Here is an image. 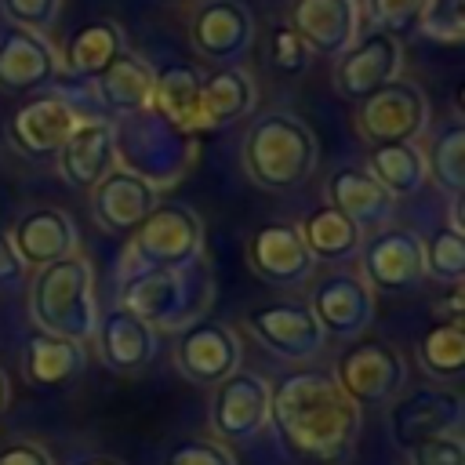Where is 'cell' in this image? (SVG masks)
<instances>
[{
    "mask_svg": "<svg viewBox=\"0 0 465 465\" xmlns=\"http://www.w3.org/2000/svg\"><path fill=\"white\" fill-rule=\"evenodd\" d=\"M124 51H127L124 29H120L113 18H91V22L76 25V29L65 36L58 62H62V69H65L69 76L91 84V80L102 76Z\"/></svg>",
    "mask_w": 465,
    "mask_h": 465,
    "instance_id": "26",
    "label": "cell"
},
{
    "mask_svg": "<svg viewBox=\"0 0 465 465\" xmlns=\"http://www.w3.org/2000/svg\"><path fill=\"white\" fill-rule=\"evenodd\" d=\"M153 80H156V69L142 54L124 51L102 76L91 80V91L105 113L120 120H134L153 109Z\"/></svg>",
    "mask_w": 465,
    "mask_h": 465,
    "instance_id": "24",
    "label": "cell"
},
{
    "mask_svg": "<svg viewBox=\"0 0 465 465\" xmlns=\"http://www.w3.org/2000/svg\"><path fill=\"white\" fill-rule=\"evenodd\" d=\"M327 203L341 211L356 229L385 225L392 214V196L363 167H338L327 178Z\"/></svg>",
    "mask_w": 465,
    "mask_h": 465,
    "instance_id": "27",
    "label": "cell"
},
{
    "mask_svg": "<svg viewBox=\"0 0 465 465\" xmlns=\"http://www.w3.org/2000/svg\"><path fill=\"white\" fill-rule=\"evenodd\" d=\"M7 236H11V247L18 251L25 269H44L51 262H62V258L76 254V243H80L76 222L62 207L25 211Z\"/></svg>",
    "mask_w": 465,
    "mask_h": 465,
    "instance_id": "23",
    "label": "cell"
},
{
    "mask_svg": "<svg viewBox=\"0 0 465 465\" xmlns=\"http://www.w3.org/2000/svg\"><path fill=\"white\" fill-rule=\"evenodd\" d=\"M418 367L436 381H458L465 371V323H432L418 338Z\"/></svg>",
    "mask_w": 465,
    "mask_h": 465,
    "instance_id": "32",
    "label": "cell"
},
{
    "mask_svg": "<svg viewBox=\"0 0 465 465\" xmlns=\"http://www.w3.org/2000/svg\"><path fill=\"white\" fill-rule=\"evenodd\" d=\"M269 429L305 465H341L360 440V407L323 371H287L269 385Z\"/></svg>",
    "mask_w": 465,
    "mask_h": 465,
    "instance_id": "1",
    "label": "cell"
},
{
    "mask_svg": "<svg viewBox=\"0 0 465 465\" xmlns=\"http://www.w3.org/2000/svg\"><path fill=\"white\" fill-rule=\"evenodd\" d=\"M203 254V222L185 203H156L149 218L131 232L120 272L138 269H185Z\"/></svg>",
    "mask_w": 465,
    "mask_h": 465,
    "instance_id": "5",
    "label": "cell"
},
{
    "mask_svg": "<svg viewBox=\"0 0 465 465\" xmlns=\"http://www.w3.org/2000/svg\"><path fill=\"white\" fill-rule=\"evenodd\" d=\"M421 258H425V276L447 283H461L465 276V236L461 229L440 225L429 240H421Z\"/></svg>",
    "mask_w": 465,
    "mask_h": 465,
    "instance_id": "34",
    "label": "cell"
},
{
    "mask_svg": "<svg viewBox=\"0 0 465 465\" xmlns=\"http://www.w3.org/2000/svg\"><path fill=\"white\" fill-rule=\"evenodd\" d=\"M247 265L269 287H302L316 269L298 225L291 222L258 225L247 240Z\"/></svg>",
    "mask_w": 465,
    "mask_h": 465,
    "instance_id": "13",
    "label": "cell"
},
{
    "mask_svg": "<svg viewBox=\"0 0 465 465\" xmlns=\"http://www.w3.org/2000/svg\"><path fill=\"white\" fill-rule=\"evenodd\" d=\"M429 127V102L414 80H389L381 91L356 105V134L374 145H400L414 142Z\"/></svg>",
    "mask_w": 465,
    "mask_h": 465,
    "instance_id": "7",
    "label": "cell"
},
{
    "mask_svg": "<svg viewBox=\"0 0 465 465\" xmlns=\"http://www.w3.org/2000/svg\"><path fill=\"white\" fill-rule=\"evenodd\" d=\"M73 465H124L120 458H109V454H84V458H76Z\"/></svg>",
    "mask_w": 465,
    "mask_h": 465,
    "instance_id": "44",
    "label": "cell"
},
{
    "mask_svg": "<svg viewBox=\"0 0 465 465\" xmlns=\"http://www.w3.org/2000/svg\"><path fill=\"white\" fill-rule=\"evenodd\" d=\"M461 396L458 392H440V389H418L403 392L389 407V432L396 447H414L432 436L461 432Z\"/></svg>",
    "mask_w": 465,
    "mask_h": 465,
    "instance_id": "16",
    "label": "cell"
},
{
    "mask_svg": "<svg viewBox=\"0 0 465 465\" xmlns=\"http://www.w3.org/2000/svg\"><path fill=\"white\" fill-rule=\"evenodd\" d=\"M407 458H411V465H465L461 432H447V436L414 443V447H407Z\"/></svg>",
    "mask_w": 465,
    "mask_h": 465,
    "instance_id": "40",
    "label": "cell"
},
{
    "mask_svg": "<svg viewBox=\"0 0 465 465\" xmlns=\"http://www.w3.org/2000/svg\"><path fill=\"white\" fill-rule=\"evenodd\" d=\"M160 203V189L131 167H113L91 189V214L113 236H131Z\"/></svg>",
    "mask_w": 465,
    "mask_h": 465,
    "instance_id": "15",
    "label": "cell"
},
{
    "mask_svg": "<svg viewBox=\"0 0 465 465\" xmlns=\"http://www.w3.org/2000/svg\"><path fill=\"white\" fill-rule=\"evenodd\" d=\"M338 389L363 411V407H381L392 403L403 392L407 381V360L403 352L385 341V338H352L341 356L334 360Z\"/></svg>",
    "mask_w": 465,
    "mask_h": 465,
    "instance_id": "6",
    "label": "cell"
},
{
    "mask_svg": "<svg viewBox=\"0 0 465 465\" xmlns=\"http://www.w3.org/2000/svg\"><path fill=\"white\" fill-rule=\"evenodd\" d=\"M461 302H465L461 283H447V291L432 302V316H436V323H465V309H461Z\"/></svg>",
    "mask_w": 465,
    "mask_h": 465,
    "instance_id": "42",
    "label": "cell"
},
{
    "mask_svg": "<svg viewBox=\"0 0 465 465\" xmlns=\"http://www.w3.org/2000/svg\"><path fill=\"white\" fill-rule=\"evenodd\" d=\"M91 334H94L98 360L113 374H134L156 356V331L145 320H138L134 312H127L124 305L98 312Z\"/></svg>",
    "mask_w": 465,
    "mask_h": 465,
    "instance_id": "22",
    "label": "cell"
},
{
    "mask_svg": "<svg viewBox=\"0 0 465 465\" xmlns=\"http://www.w3.org/2000/svg\"><path fill=\"white\" fill-rule=\"evenodd\" d=\"M243 171L265 193L298 189L320 160L316 134L294 113H265L243 134Z\"/></svg>",
    "mask_w": 465,
    "mask_h": 465,
    "instance_id": "2",
    "label": "cell"
},
{
    "mask_svg": "<svg viewBox=\"0 0 465 465\" xmlns=\"http://www.w3.org/2000/svg\"><path fill=\"white\" fill-rule=\"evenodd\" d=\"M29 316L44 334L84 341L94 331V269L84 254H69L36 269L29 287Z\"/></svg>",
    "mask_w": 465,
    "mask_h": 465,
    "instance_id": "3",
    "label": "cell"
},
{
    "mask_svg": "<svg viewBox=\"0 0 465 465\" xmlns=\"http://www.w3.org/2000/svg\"><path fill=\"white\" fill-rule=\"evenodd\" d=\"M25 280V265L11 247V236L0 229V287H18Z\"/></svg>",
    "mask_w": 465,
    "mask_h": 465,
    "instance_id": "43",
    "label": "cell"
},
{
    "mask_svg": "<svg viewBox=\"0 0 465 465\" xmlns=\"http://www.w3.org/2000/svg\"><path fill=\"white\" fill-rule=\"evenodd\" d=\"M84 363H87L84 341L44 334V331L29 334L22 349V374L33 389H62L84 371Z\"/></svg>",
    "mask_w": 465,
    "mask_h": 465,
    "instance_id": "28",
    "label": "cell"
},
{
    "mask_svg": "<svg viewBox=\"0 0 465 465\" xmlns=\"http://www.w3.org/2000/svg\"><path fill=\"white\" fill-rule=\"evenodd\" d=\"M400 65H403L400 40H392L381 29H374L363 40H356L349 51L338 54V62H334V91L345 102H356L360 105L363 98H371L374 91H381L389 80H396L400 76Z\"/></svg>",
    "mask_w": 465,
    "mask_h": 465,
    "instance_id": "12",
    "label": "cell"
},
{
    "mask_svg": "<svg viewBox=\"0 0 465 465\" xmlns=\"http://www.w3.org/2000/svg\"><path fill=\"white\" fill-rule=\"evenodd\" d=\"M211 302V276L196 265L185 269H138L120 283V305L145 320L153 331H174L200 316Z\"/></svg>",
    "mask_w": 465,
    "mask_h": 465,
    "instance_id": "4",
    "label": "cell"
},
{
    "mask_svg": "<svg viewBox=\"0 0 465 465\" xmlns=\"http://www.w3.org/2000/svg\"><path fill=\"white\" fill-rule=\"evenodd\" d=\"M305 62H309V47L298 40V33L287 22L272 25V36H269V65L276 73H283V76H298L305 69Z\"/></svg>",
    "mask_w": 465,
    "mask_h": 465,
    "instance_id": "38",
    "label": "cell"
},
{
    "mask_svg": "<svg viewBox=\"0 0 465 465\" xmlns=\"http://www.w3.org/2000/svg\"><path fill=\"white\" fill-rule=\"evenodd\" d=\"M7 403H11V385H7V374H4V367H0V414H4Z\"/></svg>",
    "mask_w": 465,
    "mask_h": 465,
    "instance_id": "45",
    "label": "cell"
},
{
    "mask_svg": "<svg viewBox=\"0 0 465 465\" xmlns=\"http://www.w3.org/2000/svg\"><path fill=\"white\" fill-rule=\"evenodd\" d=\"M73 124H76V113L65 94H40L11 113L7 138L29 160H54Z\"/></svg>",
    "mask_w": 465,
    "mask_h": 465,
    "instance_id": "19",
    "label": "cell"
},
{
    "mask_svg": "<svg viewBox=\"0 0 465 465\" xmlns=\"http://www.w3.org/2000/svg\"><path fill=\"white\" fill-rule=\"evenodd\" d=\"M298 232H302L312 262H349L360 254V243H363V229H356L331 203H320L316 211H309L305 222L298 225Z\"/></svg>",
    "mask_w": 465,
    "mask_h": 465,
    "instance_id": "30",
    "label": "cell"
},
{
    "mask_svg": "<svg viewBox=\"0 0 465 465\" xmlns=\"http://www.w3.org/2000/svg\"><path fill=\"white\" fill-rule=\"evenodd\" d=\"M0 11L7 15L11 25L47 33L62 11V0H0Z\"/></svg>",
    "mask_w": 465,
    "mask_h": 465,
    "instance_id": "39",
    "label": "cell"
},
{
    "mask_svg": "<svg viewBox=\"0 0 465 465\" xmlns=\"http://www.w3.org/2000/svg\"><path fill=\"white\" fill-rule=\"evenodd\" d=\"M254 109V80L240 65L214 69L200 76L196 94V131H225Z\"/></svg>",
    "mask_w": 465,
    "mask_h": 465,
    "instance_id": "25",
    "label": "cell"
},
{
    "mask_svg": "<svg viewBox=\"0 0 465 465\" xmlns=\"http://www.w3.org/2000/svg\"><path fill=\"white\" fill-rule=\"evenodd\" d=\"M247 331L280 360L305 363L323 352L327 334L320 331L316 316L309 312L305 302H276V305H258L247 312Z\"/></svg>",
    "mask_w": 465,
    "mask_h": 465,
    "instance_id": "11",
    "label": "cell"
},
{
    "mask_svg": "<svg viewBox=\"0 0 465 465\" xmlns=\"http://www.w3.org/2000/svg\"><path fill=\"white\" fill-rule=\"evenodd\" d=\"M418 33H425L436 44L458 47L465 40V0H425Z\"/></svg>",
    "mask_w": 465,
    "mask_h": 465,
    "instance_id": "35",
    "label": "cell"
},
{
    "mask_svg": "<svg viewBox=\"0 0 465 465\" xmlns=\"http://www.w3.org/2000/svg\"><path fill=\"white\" fill-rule=\"evenodd\" d=\"M421 4L425 0H367V11L374 18V25L381 33H389L392 40L418 33V18H421Z\"/></svg>",
    "mask_w": 465,
    "mask_h": 465,
    "instance_id": "37",
    "label": "cell"
},
{
    "mask_svg": "<svg viewBox=\"0 0 465 465\" xmlns=\"http://www.w3.org/2000/svg\"><path fill=\"white\" fill-rule=\"evenodd\" d=\"M62 73L58 51L44 33L33 29H4L0 33V91L4 94H36L51 87Z\"/></svg>",
    "mask_w": 465,
    "mask_h": 465,
    "instance_id": "17",
    "label": "cell"
},
{
    "mask_svg": "<svg viewBox=\"0 0 465 465\" xmlns=\"http://www.w3.org/2000/svg\"><path fill=\"white\" fill-rule=\"evenodd\" d=\"M116 127L109 120H76L58 149V171L73 189L91 193L116 163Z\"/></svg>",
    "mask_w": 465,
    "mask_h": 465,
    "instance_id": "21",
    "label": "cell"
},
{
    "mask_svg": "<svg viewBox=\"0 0 465 465\" xmlns=\"http://www.w3.org/2000/svg\"><path fill=\"white\" fill-rule=\"evenodd\" d=\"M200 73L193 65H167L153 80V113L178 134H196Z\"/></svg>",
    "mask_w": 465,
    "mask_h": 465,
    "instance_id": "29",
    "label": "cell"
},
{
    "mask_svg": "<svg viewBox=\"0 0 465 465\" xmlns=\"http://www.w3.org/2000/svg\"><path fill=\"white\" fill-rule=\"evenodd\" d=\"M163 465H240V461L229 450V443H222V440L185 436V440L171 443V450L163 454Z\"/></svg>",
    "mask_w": 465,
    "mask_h": 465,
    "instance_id": "36",
    "label": "cell"
},
{
    "mask_svg": "<svg viewBox=\"0 0 465 465\" xmlns=\"http://www.w3.org/2000/svg\"><path fill=\"white\" fill-rule=\"evenodd\" d=\"M0 465H54V458H51V450L44 443L18 440V443L0 447Z\"/></svg>",
    "mask_w": 465,
    "mask_h": 465,
    "instance_id": "41",
    "label": "cell"
},
{
    "mask_svg": "<svg viewBox=\"0 0 465 465\" xmlns=\"http://www.w3.org/2000/svg\"><path fill=\"white\" fill-rule=\"evenodd\" d=\"M287 25L323 58H338L360 36V0H294Z\"/></svg>",
    "mask_w": 465,
    "mask_h": 465,
    "instance_id": "20",
    "label": "cell"
},
{
    "mask_svg": "<svg viewBox=\"0 0 465 465\" xmlns=\"http://www.w3.org/2000/svg\"><path fill=\"white\" fill-rule=\"evenodd\" d=\"M189 40L207 62H236L251 51L254 18L240 0H203L189 18Z\"/></svg>",
    "mask_w": 465,
    "mask_h": 465,
    "instance_id": "18",
    "label": "cell"
},
{
    "mask_svg": "<svg viewBox=\"0 0 465 465\" xmlns=\"http://www.w3.org/2000/svg\"><path fill=\"white\" fill-rule=\"evenodd\" d=\"M305 305H309V312L316 316V323H320V331L327 338L352 341L374 320V291L360 276H352V272L323 276L312 287Z\"/></svg>",
    "mask_w": 465,
    "mask_h": 465,
    "instance_id": "14",
    "label": "cell"
},
{
    "mask_svg": "<svg viewBox=\"0 0 465 465\" xmlns=\"http://www.w3.org/2000/svg\"><path fill=\"white\" fill-rule=\"evenodd\" d=\"M240 356H243L240 334L222 320L185 323L178 334V345H174V367L203 389H214L232 371H240Z\"/></svg>",
    "mask_w": 465,
    "mask_h": 465,
    "instance_id": "9",
    "label": "cell"
},
{
    "mask_svg": "<svg viewBox=\"0 0 465 465\" xmlns=\"http://www.w3.org/2000/svg\"><path fill=\"white\" fill-rule=\"evenodd\" d=\"M425 171L440 189H447L450 196H461V189H465V131H461V124H450L432 138V145L425 153Z\"/></svg>",
    "mask_w": 465,
    "mask_h": 465,
    "instance_id": "33",
    "label": "cell"
},
{
    "mask_svg": "<svg viewBox=\"0 0 465 465\" xmlns=\"http://www.w3.org/2000/svg\"><path fill=\"white\" fill-rule=\"evenodd\" d=\"M392 200L396 196H414L429 171H425V153L414 142H400V145H374L363 167Z\"/></svg>",
    "mask_w": 465,
    "mask_h": 465,
    "instance_id": "31",
    "label": "cell"
},
{
    "mask_svg": "<svg viewBox=\"0 0 465 465\" xmlns=\"http://www.w3.org/2000/svg\"><path fill=\"white\" fill-rule=\"evenodd\" d=\"M360 280L381 294H407L425 280L421 236L403 225H385L360 243Z\"/></svg>",
    "mask_w": 465,
    "mask_h": 465,
    "instance_id": "8",
    "label": "cell"
},
{
    "mask_svg": "<svg viewBox=\"0 0 465 465\" xmlns=\"http://www.w3.org/2000/svg\"><path fill=\"white\" fill-rule=\"evenodd\" d=\"M269 425V381L254 371H232L211 392V429L222 443H247Z\"/></svg>",
    "mask_w": 465,
    "mask_h": 465,
    "instance_id": "10",
    "label": "cell"
}]
</instances>
